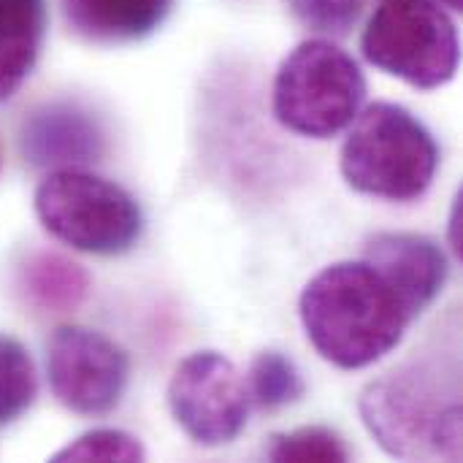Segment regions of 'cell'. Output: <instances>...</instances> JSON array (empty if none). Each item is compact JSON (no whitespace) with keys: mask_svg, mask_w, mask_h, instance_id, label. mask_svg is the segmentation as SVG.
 Wrapping results in <instances>:
<instances>
[{"mask_svg":"<svg viewBox=\"0 0 463 463\" xmlns=\"http://www.w3.org/2000/svg\"><path fill=\"white\" fill-rule=\"evenodd\" d=\"M168 410L176 426L203 448L233 442L250 415V393L239 369L214 350L187 355L168 383Z\"/></svg>","mask_w":463,"mask_h":463,"instance_id":"7","label":"cell"},{"mask_svg":"<svg viewBox=\"0 0 463 463\" xmlns=\"http://www.w3.org/2000/svg\"><path fill=\"white\" fill-rule=\"evenodd\" d=\"M312 347L339 369H366L393 353L415 315L369 263L345 260L317 271L298 301Z\"/></svg>","mask_w":463,"mask_h":463,"instance_id":"1","label":"cell"},{"mask_svg":"<svg viewBox=\"0 0 463 463\" xmlns=\"http://www.w3.org/2000/svg\"><path fill=\"white\" fill-rule=\"evenodd\" d=\"M46 372L52 393L65 410L95 418L122 402L130 361L109 336L81 326H62L49 342Z\"/></svg>","mask_w":463,"mask_h":463,"instance_id":"8","label":"cell"},{"mask_svg":"<svg viewBox=\"0 0 463 463\" xmlns=\"http://www.w3.org/2000/svg\"><path fill=\"white\" fill-rule=\"evenodd\" d=\"M33 201L57 241L90 255H122L144 228L141 206L125 187L81 168L49 171Z\"/></svg>","mask_w":463,"mask_h":463,"instance_id":"5","label":"cell"},{"mask_svg":"<svg viewBox=\"0 0 463 463\" xmlns=\"http://www.w3.org/2000/svg\"><path fill=\"white\" fill-rule=\"evenodd\" d=\"M339 168L353 190L410 203L431 187L439 168V144L410 109L380 100L353 119Z\"/></svg>","mask_w":463,"mask_h":463,"instance_id":"2","label":"cell"},{"mask_svg":"<svg viewBox=\"0 0 463 463\" xmlns=\"http://www.w3.org/2000/svg\"><path fill=\"white\" fill-rule=\"evenodd\" d=\"M144 458H146L144 445L133 434L119 431V429H95L90 434H81L79 439H73L71 445H65L62 450L52 456V461L57 463H138Z\"/></svg>","mask_w":463,"mask_h":463,"instance_id":"17","label":"cell"},{"mask_svg":"<svg viewBox=\"0 0 463 463\" xmlns=\"http://www.w3.org/2000/svg\"><path fill=\"white\" fill-rule=\"evenodd\" d=\"M434 372L407 366L374 380L358 402L364 426L380 448L404 461L461 458V402Z\"/></svg>","mask_w":463,"mask_h":463,"instance_id":"3","label":"cell"},{"mask_svg":"<svg viewBox=\"0 0 463 463\" xmlns=\"http://www.w3.org/2000/svg\"><path fill=\"white\" fill-rule=\"evenodd\" d=\"M19 144L30 165L60 171L100 160L106 136L100 122L81 106L49 103L24 119Z\"/></svg>","mask_w":463,"mask_h":463,"instance_id":"9","label":"cell"},{"mask_svg":"<svg viewBox=\"0 0 463 463\" xmlns=\"http://www.w3.org/2000/svg\"><path fill=\"white\" fill-rule=\"evenodd\" d=\"M364 260L396 288L415 317L434 304L450 274L439 244L418 233H380L366 244Z\"/></svg>","mask_w":463,"mask_h":463,"instance_id":"10","label":"cell"},{"mask_svg":"<svg viewBox=\"0 0 463 463\" xmlns=\"http://www.w3.org/2000/svg\"><path fill=\"white\" fill-rule=\"evenodd\" d=\"M38 396L33 358L14 339H0V429L19 420Z\"/></svg>","mask_w":463,"mask_h":463,"instance_id":"15","label":"cell"},{"mask_svg":"<svg viewBox=\"0 0 463 463\" xmlns=\"http://www.w3.org/2000/svg\"><path fill=\"white\" fill-rule=\"evenodd\" d=\"M364 3L366 0H288L293 16L301 24L317 33H334V35L347 33L358 22Z\"/></svg>","mask_w":463,"mask_h":463,"instance_id":"18","label":"cell"},{"mask_svg":"<svg viewBox=\"0 0 463 463\" xmlns=\"http://www.w3.org/2000/svg\"><path fill=\"white\" fill-rule=\"evenodd\" d=\"M364 57L418 90H439L458 71L453 19L434 0H383L364 38Z\"/></svg>","mask_w":463,"mask_h":463,"instance_id":"6","label":"cell"},{"mask_svg":"<svg viewBox=\"0 0 463 463\" xmlns=\"http://www.w3.org/2000/svg\"><path fill=\"white\" fill-rule=\"evenodd\" d=\"M366 98L361 65L336 43L312 38L296 46L274 79V117L304 138H331L353 125Z\"/></svg>","mask_w":463,"mask_h":463,"instance_id":"4","label":"cell"},{"mask_svg":"<svg viewBox=\"0 0 463 463\" xmlns=\"http://www.w3.org/2000/svg\"><path fill=\"white\" fill-rule=\"evenodd\" d=\"M266 458L277 463H342L350 453L336 431L309 426L271 437Z\"/></svg>","mask_w":463,"mask_h":463,"instance_id":"16","label":"cell"},{"mask_svg":"<svg viewBox=\"0 0 463 463\" xmlns=\"http://www.w3.org/2000/svg\"><path fill=\"white\" fill-rule=\"evenodd\" d=\"M445 5H450V8H461L463 0H445Z\"/></svg>","mask_w":463,"mask_h":463,"instance_id":"20","label":"cell"},{"mask_svg":"<svg viewBox=\"0 0 463 463\" xmlns=\"http://www.w3.org/2000/svg\"><path fill=\"white\" fill-rule=\"evenodd\" d=\"M30 301L49 312H73L90 296V274L60 252H38L24 266Z\"/></svg>","mask_w":463,"mask_h":463,"instance_id":"13","label":"cell"},{"mask_svg":"<svg viewBox=\"0 0 463 463\" xmlns=\"http://www.w3.org/2000/svg\"><path fill=\"white\" fill-rule=\"evenodd\" d=\"M46 27L43 0H0V100L30 76Z\"/></svg>","mask_w":463,"mask_h":463,"instance_id":"12","label":"cell"},{"mask_svg":"<svg viewBox=\"0 0 463 463\" xmlns=\"http://www.w3.org/2000/svg\"><path fill=\"white\" fill-rule=\"evenodd\" d=\"M247 393L250 402H255L260 410H282L288 404H296L307 385L293 364V358L282 355L279 350H266L260 353L247 374Z\"/></svg>","mask_w":463,"mask_h":463,"instance_id":"14","label":"cell"},{"mask_svg":"<svg viewBox=\"0 0 463 463\" xmlns=\"http://www.w3.org/2000/svg\"><path fill=\"white\" fill-rule=\"evenodd\" d=\"M174 0H62L73 33L95 43H128L152 35Z\"/></svg>","mask_w":463,"mask_h":463,"instance_id":"11","label":"cell"},{"mask_svg":"<svg viewBox=\"0 0 463 463\" xmlns=\"http://www.w3.org/2000/svg\"><path fill=\"white\" fill-rule=\"evenodd\" d=\"M461 193L456 195V203H453V212H450V250H453V255L456 258H461L463 255V241H461Z\"/></svg>","mask_w":463,"mask_h":463,"instance_id":"19","label":"cell"}]
</instances>
